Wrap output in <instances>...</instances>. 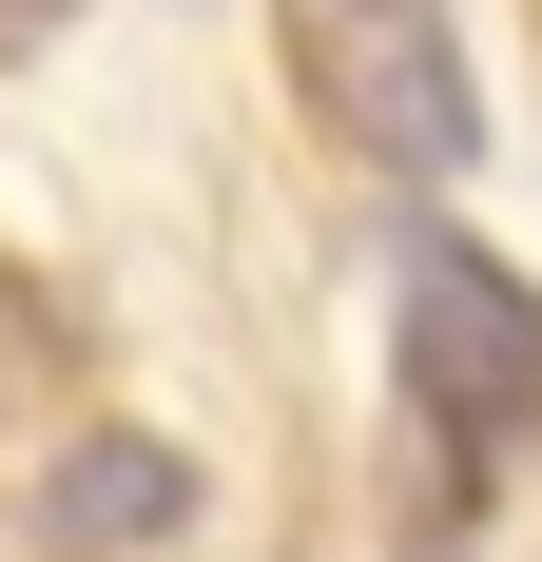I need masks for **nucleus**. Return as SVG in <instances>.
<instances>
[{
    "mask_svg": "<svg viewBox=\"0 0 542 562\" xmlns=\"http://www.w3.org/2000/svg\"><path fill=\"white\" fill-rule=\"evenodd\" d=\"M387 369H407V427L445 447V485H485L542 427V291L504 252H465V233H427L387 272Z\"/></svg>",
    "mask_w": 542,
    "mask_h": 562,
    "instance_id": "f257e3e1",
    "label": "nucleus"
},
{
    "mask_svg": "<svg viewBox=\"0 0 542 562\" xmlns=\"http://www.w3.org/2000/svg\"><path fill=\"white\" fill-rule=\"evenodd\" d=\"M271 20H291L310 116H329L369 175L445 194V175L485 156V78H465V20H445V0H271Z\"/></svg>",
    "mask_w": 542,
    "mask_h": 562,
    "instance_id": "f03ea898",
    "label": "nucleus"
},
{
    "mask_svg": "<svg viewBox=\"0 0 542 562\" xmlns=\"http://www.w3.org/2000/svg\"><path fill=\"white\" fill-rule=\"evenodd\" d=\"M174 524H194V465H174L156 427L58 447V485H39V543H58V562H136V543H174Z\"/></svg>",
    "mask_w": 542,
    "mask_h": 562,
    "instance_id": "7ed1b4c3",
    "label": "nucleus"
},
{
    "mask_svg": "<svg viewBox=\"0 0 542 562\" xmlns=\"http://www.w3.org/2000/svg\"><path fill=\"white\" fill-rule=\"evenodd\" d=\"M58 20H78V0H0V40H58Z\"/></svg>",
    "mask_w": 542,
    "mask_h": 562,
    "instance_id": "20e7f679",
    "label": "nucleus"
}]
</instances>
